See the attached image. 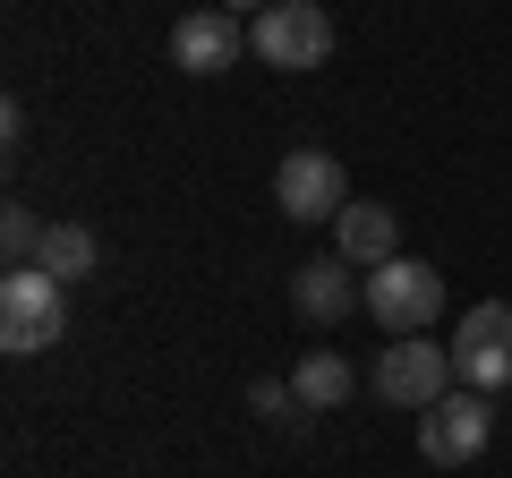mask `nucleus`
I'll return each instance as SVG.
<instances>
[{"mask_svg": "<svg viewBox=\"0 0 512 478\" xmlns=\"http://www.w3.org/2000/svg\"><path fill=\"white\" fill-rule=\"evenodd\" d=\"M60 333H69V282H52L43 265H9L0 274V350L35 359Z\"/></svg>", "mask_w": 512, "mask_h": 478, "instance_id": "obj_1", "label": "nucleus"}, {"mask_svg": "<svg viewBox=\"0 0 512 478\" xmlns=\"http://www.w3.org/2000/svg\"><path fill=\"white\" fill-rule=\"evenodd\" d=\"M248 52L265 60V69H325L333 18L316 9V0H265L256 26H248Z\"/></svg>", "mask_w": 512, "mask_h": 478, "instance_id": "obj_2", "label": "nucleus"}, {"mask_svg": "<svg viewBox=\"0 0 512 478\" xmlns=\"http://www.w3.org/2000/svg\"><path fill=\"white\" fill-rule=\"evenodd\" d=\"M376 393L393 410H436L453 393V342H427V333H393L376 359Z\"/></svg>", "mask_w": 512, "mask_h": 478, "instance_id": "obj_3", "label": "nucleus"}, {"mask_svg": "<svg viewBox=\"0 0 512 478\" xmlns=\"http://www.w3.org/2000/svg\"><path fill=\"white\" fill-rule=\"evenodd\" d=\"M367 316H376L384 333H427L444 316V274L419 257H393L367 274Z\"/></svg>", "mask_w": 512, "mask_h": 478, "instance_id": "obj_4", "label": "nucleus"}, {"mask_svg": "<svg viewBox=\"0 0 512 478\" xmlns=\"http://www.w3.org/2000/svg\"><path fill=\"white\" fill-rule=\"evenodd\" d=\"M453 376H461L470 393H504V385H512V308H504V299H478V308H461Z\"/></svg>", "mask_w": 512, "mask_h": 478, "instance_id": "obj_5", "label": "nucleus"}, {"mask_svg": "<svg viewBox=\"0 0 512 478\" xmlns=\"http://www.w3.org/2000/svg\"><path fill=\"white\" fill-rule=\"evenodd\" d=\"M495 436V393H444L436 410H419V453L436 461V470H461V461H478Z\"/></svg>", "mask_w": 512, "mask_h": 478, "instance_id": "obj_6", "label": "nucleus"}, {"mask_svg": "<svg viewBox=\"0 0 512 478\" xmlns=\"http://www.w3.org/2000/svg\"><path fill=\"white\" fill-rule=\"evenodd\" d=\"M274 205H282L291 222H342L350 171L333 163L325 146H299V154H282V171H274Z\"/></svg>", "mask_w": 512, "mask_h": 478, "instance_id": "obj_7", "label": "nucleus"}, {"mask_svg": "<svg viewBox=\"0 0 512 478\" xmlns=\"http://www.w3.org/2000/svg\"><path fill=\"white\" fill-rule=\"evenodd\" d=\"M291 308L308 316V325H342L350 308H367V274L350 257H308L291 274Z\"/></svg>", "mask_w": 512, "mask_h": 478, "instance_id": "obj_8", "label": "nucleus"}, {"mask_svg": "<svg viewBox=\"0 0 512 478\" xmlns=\"http://www.w3.org/2000/svg\"><path fill=\"white\" fill-rule=\"evenodd\" d=\"M239 52H248V26H239L231 9H188V18L171 26V60H180L188 77H222Z\"/></svg>", "mask_w": 512, "mask_h": 478, "instance_id": "obj_9", "label": "nucleus"}, {"mask_svg": "<svg viewBox=\"0 0 512 478\" xmlns=\"http://www.w3.org/2000/svg\"><path fill=\"white\" fill-rule=\"evenodd\" d=\"M333 257H350L359 274L393 265V257H402V214H393V205H359V197H350L342 222H333Z\"/></svg>", "mask_w": 512, "mask_h": 478, "instance_id": "obj_10", "label": "nucleus"}, {"mask_svg": "<svg viewBox=\"0 0 512 478\" xmlns=\"http://www.w3.org/2000/svg\"><path fill=\"white\" fill-rule=\"evenodd\" d=\"M291 393H299V410H342L350 402V359L342 350H308L291 368Z\"/></svg>", "mask_w": 512, "mask_h": 478, "instance_id": "obj_11", "label": "nucleus"}, {"mask_svg": "<svg viewBox=\"0 0 512 478\" xmlns=\"http://www.w3.org/2000/svg\"><path fill=\"white\" fill-rule=\"evenodd\" d=\"M94 257H103V248H94L86 222H52V231H43V248H35V265H43L52 282H86Z\"/></svg>", "mask_w": 512, "mask_h": 478, "instance_id": "obj_12", "label": "nucleus"}, {"mask_svg": "<svg viewBox=\"0 0 512 478\" xmlns=\"http://www.w3.org/2000/svg\"><path fill=\"white\" fill-rule=\"evenodd\" d=\"M43 231H52V222H43L35 205H9V214H0V248H9V265H35Z\"/></svg>", "mask_w": 512, "mask_h": 478, "instance_id": "obj_13", "label": "nucleus"}, {"mask_svg": "<svg viewBox=\"0 0 512 478\" xmlns=\"http://www.w3.org/2000/svg\"><path fill=\"white\" fill-rule=\"evenodd\" d=\"M248 410H256V419H299V393H291V385H256Z\"/></svg>", "mask_w": 512, "mask_h": 478, "instance_id": "obj_14", "label": "nucleus"}, {"mask_svg": "<svg viewBox=\"0 0 512 478\" xmlns=\"http://www.w3.org/2000/svg\"><path fill=\"white\" fill-rule=\"evenodd\" d=\"M0 146H9V154L26 146V111H18V103H0Z\"/></svg>", "mask_w": 512, "mask_h": 478, "instance_id": "obj_15", "label": "nucleus"}, {"mask_svg": "<svg viewBox=\"0 0 512 478\" xmlns=\"http://www.w3.org/2000/svg\"><path fill=\"white\" fill-rule=\"evenodd\" d=\"M222 9H231V18H239V9H256V0H222Z\"/></svg>", "mask_w": 512, "mask_h": 478, "instance_id": "obj_16", "label": "nucleus"}]
</instances>
